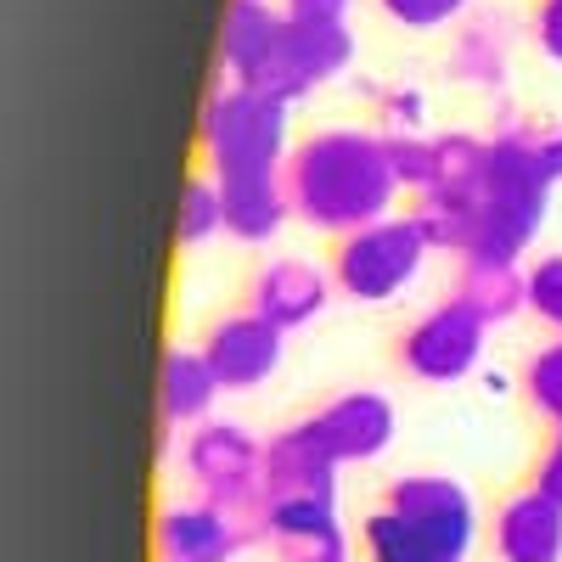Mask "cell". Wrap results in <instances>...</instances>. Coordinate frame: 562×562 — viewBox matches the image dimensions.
<instances>
[{"label": "cell", "instance_id": "1", "mask_svg": "<svg viewBox=\"0 0 562 562\" xmlns=\"http://www.w3.org/2000/svg\"><path fill=\"white\" fill-rule=\"evenodd\" d=\"M288 198L310 231L349 237L360 225L389 220L400 180L389 164V135L371 130H315L288 158Z\"/></svg>", "mask_w": 562, "mask_h": 562}, {"label": "cell", "instance_id": "2", "mask_svg": "<svg viewBox=\"0 0 562 562\" xmlns=\"http://www.w3.org/2000/svg\"><path fill=\"white\" fill-rule=\"evenodd\" d=\"M535 124L524 119H512L506 130L490 135V169L479 180V248L473 259H506V265H518L535 237H540V225H546V209H551V180L540 175L535 164Z\"/></svg>", "mask_w": 562, "mask_h": 562}, {"label": "cell", "instance_id": "3", "mask_svg": "<svg viewBox=\"0 0 562 562\" xmlns=\"http://www.w3.org/2000/svg\"><path fill=\"white\" fill-rule=\"evenodd\" d=\"M293 108L265 97V90H248V85H220L209 108H203V164L209 175H225V169H288L293 158Z\"/></svg>", "mask_w": 562, "mask_h": 562}, {"label": "cell", "instance_id": "4", "mask_svg": "<svg viewBox=\"0 0 562 562\" xmlns=\"http://www.w3.org/2000/svg\"><path fill=\"white\" fill-rule=\"evenodd\" d=\"M428 237H422V225L405 214H389L378 225H360L349 237H338L333 248V288L355 304H389L400 299L411 281L422 276L428 265Z\"/></svg>", "mask_w": 562, "mask_h": 562}, {"label": "cell", "instance_id": "5", "mask_svg": "<svg viewBox=\"0 0 562 562\" xmlns=\"http://www.w3.org/2000/svg\"><path fill=\"white\" fill-rule=\"evenodd\" d=\"M349 63H355L349 23H304V18H288V23H281V40L270 45V57L248 79H237V85L265 90V97L293 108V102L315 97L326 79H338Z\"/></svg>", "mask_w": 562, "mask_h": 562}, {"label": "cell", "instance_id": "6", "mask_svg": "<svg viewBox=\"0 0 562 562\" xmlns=\"http://www.w3.org/2000/svg\"><path fill=\"white\" fill-rule=\"evenodd\" d=\"M484 338H490V321L473 315L461 299H445V304H434L428 315H416L400 333L394 360H400L405 378L450 389L461 378H473V366L484 360Z\"/></svg>", "mask_w": 562, "mask_h": 562}, {"label": "cell", "instance_id": "7", "mask_svg": "<svg viewBox=\"0 0 562 562\" xmlns=\"http://www.w3.org/2000/svg\"><path fill=\"white\" fill-rule=\"evenodd\" d=\"M383 506L400 512L411 529H422L456 562H467V551H473V540H479V506H473V495H467L456 479H445V473H405V479H394Z\"/></svg>", "mask_w": 562, "mask_h": 562}, {"label": "cell", "instance_id": "8", "mask_svg": "<svg viewBox=\"0 0 562 562\" xmlns=\"http://www.w3.org/2000/svg\"><path fill=\"white\" fill-rule=\"evenodd\" d=\"M281 338H288V333L270 326L265 315L237 310V315L214 321L198 349L209 355V366H214V378H220L225 394H254V389H265L276 371H281V355H288V344H281Z\"/></svg>", "mask_w": 562, "mask_h": 562}, {"label": "cell", "instance_id": "9", "mask_svg": "<svg viewBox=\"0 0 562 562\" xmlns=\"http://www.w3.org/2000/svg\"><path fill=\"white\" fill-rule=\"evenodd\" d=\"M259 484H265V501H338V461L321 445L315 416H299L265 439Z\"/></svg>", "mask_w": 562, "mask_h": 562}, {"label": "cell", "instance_id": "10", "mask_svg": "<svg viewBox=\"0 0 562 562\" xmlns=\"http://www.w3.org/2000/svg\"><path fill=\"white\" fill-rule=\"evenodd\" d=\"M315 428H321V445L333 450L338 467H355V461H378L394 434H400V416H394V400L389 394H371V389H355V394H338L315 411Z\"/></svg>", "mask_w": 562, "mask_h": 562}, {"label": "cell", "instance_id": "11", "mask_svg": "<svg viewBox=\"0 0 562 562\" xmlns=\"http://www.w3.org/2000/svg\"><path fill=\"white\" fill-rule=\"evenodd\" d=\"M265 546L281 562H349V535L338 524V501H270Z\"/></svg>", "mask_w": 562, "mask_h": 562}, {"label": "cell", "instance_id": "12", "mask_svg": "<svg viewBox=\"0 0 562 562\" xmlns=\"http://www.w3.org/2000/svg\"><path fill=\"white\" fill-rule=\"evenodd\" d=\"M214 186L225 203V237L237 243H270L293 214L288 169H225L214 175Z\"/></svg>", "mask_w": 562, "mask_h": 562}, {"label": "cell", "instance_id": "13", "mask_svg": "<svg viewBox=\"0 0 562 562\" xmlns=\"http://www.w3.org/2000/svg\"><path fill=\"white\" fill-rule=\"evenodd\" d=\"M158 562H231L243 557L254 540L214 512L209 501H186V506H164L158 512V529H153Z\"/></svg>", "mask_w": 562, "mask_h": 562}, {"label": "cell", "instance_id": "14", "mask_svg": "<svg viewBox=\"0 0 562 562\" xmlns=\"http://www.w3.org/2000/svg\"><path fill=\"white\" fill-rule=\"evenodd\" d=\"M326 299H333V276L304 265V259H270L248 288V310L265 315L270 326H281V333L310 326L326 310Z\"/></svg>", "mask_w": 562, "mask_h": 562}, {"label": "cell", "instance_id": "15", "mask_svg": "<svg viewBox=\"0 0 562 562\" xmlns=\"http://www.w3.org/2000/svg\"><path fill=\"white\" fill-rule=\"evenodd\" d=\"M220 378L203 349H186V344H169L164 349V371H158V434L164 445L175 439V428H203L214 400H220Z\"/></svg>", "mask_w": 562, "mask_h": 562}, {"label": "cell", "instance_id": "16", "mask_svg": "<svg viewBox=\"0 0 562 562\" xmlns=\"http://www.w3.org/2000/svg\"><path fill=\"white\" fill-rule=\"evenodd\" d=\"M495 557L501 562H562V506L546 490H518L495 512Z\"/></svg>", "mask_w": 562, "mask_h": 562}, {"label": "cell", "instance_id": "17", "mask_svg": "<svg viewBox=\"0 0 562 562\" xmlns=\"http://www.w3.org/2000/svg\"><path fill=\"white\" fill-rule=\"evenodd\" d=\"M259 467H265V445L243 422H203L186 439V473H192L198 490H225V484L259 479Z\"/></svg>", "mask_w": 562, "mask_h": 562}, {"label": "cell", "instance_id": "18", "mask_svg": "<svg viewBox=\"0 0 562 562\" xmlns=\"http://www.w3.org/2000/svg\"><path fill=\"white\" fill-rule=\"evenodd\" d=\"M450 299H461L473 315H484L490 326L512 321L518 310H529V270L506 265V259H461Z\"/></svg>", "mask_w": 562, "mask_h": 562}, {"label": "cell", "instance_id": "19", "mask_svg": "<svg viewBox=\"0 0 562 562\" xmlns=\"http://www.w3.org/2000/svg\"><path fill=\"white\" fill-rule=\"evenodd\" d=\"M281 23H288V12H276L270 0H231L220 29V68L231 79H248L281 40Z\"/></svg>", "mask_w": 562, "mask_h": 562}, {"label": "cell", "instance_id": "20", "mask_svg": "<svg viewBox=\"0 0 562 562\" xmlns=\"http://www.w3.org/2000/svg\"><path fill=\"white\" fill-rule=\"evenodd\" d=\"M506 63H512V40H506L501 18H479V23H467L456 34V52H450L456 79L479 85V90H501L506 85Z\"/></svg>", "mask_w": 562, "mask_h": 562}, {"label": "cell", "instance_id": "21", "mask_svg": "<svg viewBox=\"0 0 562 562\" xmlns=\"http://www.w3.org/2000/svg\"><path fill=\"white\" fill-rule=\"evenodd\" d=\"M360 546H366V562H456L389 506L371 512V518L360 524Z\"/></svg>", "mask_w": 562, "mask_h": 562}, {"label": "cell", "instance_id": "22", "mask_svg": "<svg viewBox=\"0 0 562 562\" xmlns=\"http://www.w3.org/2000/svg\"><path fill=\"white\" fill-rule=\"evenodd\" d=\"M214 231H225V203L214 175H192L180 186V214H175V243L180 248H203Z\"/></svg>", "mask_w": 562, "mask_h": 562}, {"label": "cell", "instance_id": "23", "mask_svg": "<svg viewBox=\"0 0 562 562\" xmlns=\"http://www.w3.org/2000/svg\"><path fill=\"white\" fill-rule=\"evenodd\" d=\"M389 164H394V180L400 192L422 198L439 186V140L428 135H389Z\"/></svg>", "mask_w": 562, "mask_h": 562}, {"label": "cell", "instance_id": "24", "mask_svg": "<svg viewBox=\"0 0 562 562\" xmlns=\"http://www.w3.org/2000/svg\"><path fill=\"white\" fill-rule=\"evenodd\" d=\"M439 140V186H456V192H479V180L490 169V140L484 135H434Z\"/></svg>", "mask_w": 562, "mask_h": 562}, {"label": "cell", "instance_id": "25", "mask_svg": "<svg viewBox=\"0 0 562 562\" xmlns=\"http://www.w3.org/2000/svg\"><path fill=\"white\" fill-rule=\"evenodd\" d=\"M467 7H473V0H378V12L405 34H439V29L461 23Z\"/></svg>", "mask_w": 562, "mask_h": 562}, {"label": "cell", "instance_id": "26", "mask_svg": "<svg viewBox=\"0 0 562 562\" xmlns=\"http://www.w3.org/2000/svg\"><path fill=\"white\" fill-rule=\"evenodd\" d=\"M524 394L546 422H562V338L546 344L540 355H529L524 366Z\"/></svg>", "mask_w": 562, "mask_h": 562}, {"label": "cell", "instance_id": "27", "mask_svg": "<svg viewBox=\"0 0 562 562\" xmlns=\"http://www.w3.org/2000/svg\"><path fill=\"white\" fill-rule=\"evenodd\" d=\"M529 315H540L562 338V254H546L529 265Z\"/></svg>", "mask_w": 562, "mask_h": 562}, {"label": "cell", "instance_id": "28", "mask_svg": "<svg viewBox=\"0 0 562 562\" xmlns=\"http://www.w3.org/2000/svg\"><path fill=\"white\" fill-rule=\"evenodd\" d=\"M378 113L389 119V135H422V113H428V102H422V90H383Z\"/></svg>", "mask_w": 562, "mask_h": 562}, {"label": "cell", "instance_id": "29", "mask_svg": "<svg viewBox=\"0 0 562 562\" xmlns=\"http://www.w3.org/2000/svg\"><path fill=\"white\" fill-rule=\"evenodd\" d=\"M535 45L562 63V0H535Z\"/></svg>", "mask_w": 562, "mask_h": 562}, {"label": "cell", "instance_id": "30", "mask_svg": "<svg viewBox=\"0 0 562 562\" xmlns=\"http://www.w3.org/2000/svg\"><path fill=\"white\" fill-rule=\"evenodd\" d=\"M535 490H546L557 506H562V422H551V445L535 467Z\"/></svg>", "mask_w": 562, "mask_h": 562}, {"label": "cell", "instance_id": "31", "mask_svg": "<svg viewBox=\"0 0 562 562\" xmlns=\"http://www.w3.org/2000/svg\"><path fill=\"white\" fill-rule=\"evenodd\" d=\"M288 18H304V23H344L349 18V0H281Z\"/></svg>", "mask_w": 562, "mask_h": 562}, {"label": "cell", "instance_id": "32", "mask_svg": "<svg viewBox=\"0 0 562 562\" xmlns=\"http://www.w3.org/2000/svg\"><path fill=\"white\" fill-rule=\"evenodd\" d=\"M535 164H540V175L557 186L562 180V130H540L535 135Z\"/></svg>", "mask_w": 562, "mask_h": 562}]
</instances>
